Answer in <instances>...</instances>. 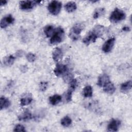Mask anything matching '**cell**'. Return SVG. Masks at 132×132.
<instances>
[{
	"instance_id": "cell-31",
	"label": "cell",
	"mask_w": 132,
	"mask_h": 132,
	"mask_svg": "<svg viewBox=\"0 0 132 132\" xmlns=\"http://www.w3.org/2000/svg\"><path fill=\"white\" fill-rule=\"evenodd\" d=\"M28 68H27V65H21V67H20V70H21V71L23 73H25L27 71Z\"/></svg>"
},
{
	"instance_id": "cell-10",
	"label": "cell",
	"mask_w": 132,
	"mask_h": 132,
	"mask_svg": "<svg viewBox=\"0 0 132 132\" xmlns=\"http://www.w3.org/2000/svg\"><path fill=\"white\" fill-rule=\"evenodd\" d=\"M121 122L118 119H112L108 124L107 129L109 131H116L120 126Z\"/></svg>"
},
{
	"instance_id": "cell-16",
	"label": "cell",
	"mask_w": 132,
	"mask_h": 132,
	"mask_svg": "<svg viewBox=\"0 0 132 132\" xmlns=\"http://www.w3.org/2000/svg\"><path fill=\"white\" fill-rule=\"evenodd\" d=\"M65 9L68 12H72L74 11L77 8L76 4L74 2H68L64 6Z\"/></svg>"
},
{
	"instance_id": "cell-3",
	"label": "cell",
	"mask_w": 132,
	"mask_h": 132,
	"mask_svg": "<svg viewBox=\"0 0 132 132\" xmlns=\"http://www.w3.org/2000/svg\"><path fill=\"white\" fill-rule=\"evenodd\" d=\"M84 28V25L81 23L74 24L71 28L69 33L70 37L74 41L77 40L79 38L80 34Z\"/></svg>"
},
{
	"instance_id": "cell-19",
	"label": "cell",
	"mask_w": 132,
	"mask_h": 132,
	"mask_svg": "<svg viewBox=\"0 0 132 132\" xmlns=\"http://www.w3.org/2000/svg\"><path fill=\"white\" fill-rule=\"evenodd\" d=\"M55 29L53 25H48L44 28V32L47 37H50L54 33Z\"/></svg>"
},
{
	"instance_id": "cell-7",
	"label": "cell",
	"mask_w": 132,
	"mask_h": 132,
	"mask_svg": "<svg viewBox=\"0 0 132 132\" xmlns=\"http://www.w3.org/2000/svg\"><path fill=\"white\" fill-rule=\"evenodd\" d=\"M14 22V19L11 14H8L3 17L0 23L1 27L2 28H5L9 25L12 24Z\"/></svg>"
},
{
	"instance_id": "cell-12",
	"label": "cell",
	"mask_w": 132,
	"mask_h": 132,
	"mask_svg": "<svg viewBox=\"0 0 132 132\" xmlns=\"http://www.w3.org/2000/svg\"><path fill=\"white\" fill-rule=\"evenodd\" d=\"M62 51L61 48L59 47L56 48L53 52L52 57L55 61H58L62 57Z\"/></svg>"
},
{
	"instance_id": "cell-9",
	"label": "cell",
	"mask_w": 132,
	"mask_h": 132,
	"mask_svg": "<svg viewBox=\"0 0 132 132\" xmlns=\"http://www.w3.org/2000/svg\"><path fill=\"white\" fill-rule=\"evenodd\" d=\"M115 42V38H111L107 40L103 45L102 50L105 53H109L112 49Z\"/></svg>"
},
{
	"instance_id": "cell-30",
	"label": "cell",
	"mask_w": 132,
	"mask_h": 132,
	"mask_svg": "<svg viewBox=\"0 0 132 132\" xmlns=\"http://www.w3.org/2000/svg\"><path fill=\"white\" fill-rule=\"evenodd\" d=\"M73 78V75H72L71 73H65L64 77H63V79L64 80L66 81H70Z\"/></svg>"
},
{
	"instance_id": "cell-5",
	"label": "cell",
	"mask_w": 132,
	"mask_h": 132,
	"mask_svg": "<svg viewBox=\"0 0 132 132\" xmlns=\"http://www.w3.org/2000/svg\"><path fill=\"white\" fill-rule=\"evenodd\" d=\"M62 4L60 2L57 1H53L51 2L47 6L48 11L53 15H56L60 12L61 9Z\"/></svg>"
},
{
	"instance_id": "cell-13",
	"label": "cell",
	"mask_w": 132,
	"mask_h": 132,
	"mask_svg": "<svg viewBox=\"0 0 132 132\" xmlns=\"http://www.w3.org/2000/svg\"><path fill=\"white\" fill-rule=\"evenodd\" d=\"M11 103L10 101L6 97L2 96L0 98V108L1 110L6 109L9 107Z\"/></svg>"
},
{
	"instance_id": "cell-1",
	"label": "cell",
	"mask_w": 132,
	"mask_h": 132,
	"mask_svg": "<svg viewBox=\"0 0 132 132\" xmlns=\"http://www.w3.org/2000/svg\"><path fill=\"white\" fill-rule=\"evenodd\" d=\"M104 29L103 26L100 25H96L93 30L90 31L84 38L82 42L87 45L95 42L97 38L102 36L103 34Z\"/></svg>"
},
{
	"instance_id": "cell-6",
	"label": "cell",
	"mask_w": 132,
	"mask_h": 132,
	"mask_svg": "<svg viewBox=\"0 0 132 132\" xmlns=\"http://www.w3.org/2000/svg\"><path fill=\"white\" fill-rule=\"evenodd\" d=\"M41 1H21L19 3L20 8L23 10H28L32 9L36 5L40 3Z\"/></svg>"
},
{
	"instance_id": "cell-8",
	"label": "cell",
	"mask_w": 132,
	"mask_h": 132,
	"mask_svg": "<svg viewBox=\"0 0 132 132\" xmlns=\"http://www.w3.org/2000/svg\"><path fill=\"white\" fill-rule=\"evenodd\" d=\"M67 70L68 67L66 65L62 63H58L56 65L54 70V72L56 76H60L63 74H65Z\"/></svg>"
},
{
	"instance_id": "cell-11",
	"label": "cell",
	"mask_w": 132,
	"mask_h": 132,
	"mask_svg": "<svg viewBox=\"0 0 132 132\" xmlns=\"http://www.w3.org/2000/svg\"><path fill=\"white\" fill-rule=\"evenodd\" d=\"M110 81V78L108 75L106 74H104L98 77L97 84L101 87H104Z\"/></svg>"
},
{
	"instance_id": "cell-23",
	"label": "cell",
	"mask_w": 132,
	"mask_h": 132,
	"mask_svg": "<svg viewBox=\"0 0 132 132\" xmlns=\"http://www.w3.org/2000/svg\"><path fill=\"white\" fill-rule=\"evenodd\" d=\"M71 123H72V120L68 116H65L61 120V124L62 126L64 127L69 126L71 124Z\"/></svg>"
},
{
	"instance_id": "cell-25",
	"label": "cell",
	"mask_w": 132,
	"mask_h": 132,
	"mask_svg": "<svg viewBox=\"0 0 132 132\" xmlns=\"http://www.w3.org/2000/svg\"><path fill=\"white\" fill-rule=\"evenodd\" d=\"M77 86V81L76 79H72L70 82H69V90H70L72 91H74L76 88Z\"/></svg>"
},
{
	"instance_id": "cell-32",
	"label": "cell",
	"mask_w": 132,
	"mask_h": 132,
	"mask_svg": "<svg viewBox=\"0 0 132 132\" xmlns=\"http://www.w3.org/2000/svg\"><path fill=\"white\" fill-rule=\"evenodd\" d=\"M23 54V52L21 50L18 51L16 53V57H21Z\"/></svg>"
},
{
	"instance_id": "cell-2",
	"label": "cell",
	"mask_w": 132,
	"mask_h": 132,
	"mask_svg": "<svg viewBox=\"0 0 132 132\" xmlns=\"http://www.w3.org/2000/svg\"><path fill=\"white\" fill-rule=\"evenodd\" d=\"M64 37V31L63 29L59 27L56 28L50 39V43L52 44H57L62 42Z\"/></svg>"
},
{
	"instance_id": "cell-21",
	"label": "cell",
	"mask_w": 132,
	"mask_h": 132,
	"mask_svg": "<svg viewBox=\"0 0 132 132\" xmlns=\"http://www.w3.org/2000/svg\"><path fill=\"white\" fill-rule=\"evenodd\" d=\"M83 95L86 97H90L92 95V88L91 86H86L83 89Z\"/></svg>"
},
{
	"instance_id": "cell-29",
	"label": "cell",
	"mask_w": 132,
	"mask_h": 132,
	"mask_svg": "<svg viewBox=\"0 0 132 132\" xmlns=\"http://www.w3.org/2000/svg\"><path fill=\"white\" fill-rule=\"evenodd\" d=\"M47 87V82L45 81H42L40 82L39 85L40 90L41 91H44L46 90Z\"/></svg>"
},
{
	"instance_id": "cell-33",
	"label": "cell",
	"mask_w": 132,
	"mask_h": 132,
	"mask_svg": "<svg viewBox=\"0 0 132 132\" xmlns=\"http://www.w3.org/2000/svg\"><path fill=\"white\" fill-rule=\"evenodd\" d=\"M7 3V1H2L1 2V6H3L5 5V4H6Z\"/></svg>"
},
{
	"instance_id": "cell-15",
	"label": "cell",
	"mask_w": 132,
	"mask_h": 132,
	"mask_svg": "<svg viewBox=\"0 0 132 132\" xmlns=\"http://www.w3.org/2000/svg\"><path fill=\"white\" fill-rule=\"evenodd\" d=\"M61 101V96L58 94H55L49 97L50 103L52 105H56Z\"/></svg>"
},
{
	"instance_id": "cell-34",
	"label": "cell",
	"mask_w": 132,
	"mask_h": 132,
	"mask_svg": "<svg viewBox=\"0 0 132 132\" xmlns=\"http://www.w3.org/2000/svg\"><path fill=\"white\" fill-rule=\"evenodd\" d=\"M123 30H124V31H129V30H130V29H129V28L128 27H127V26H125V27H124L123 28Z\"/></svg>"
},
{
	"instance_id": "cell-14",
	"label": "cell",
	"mask_w": 132,
	"mask_h": 132,
	"mask_svg": "<svg viewBox=\"0 0 132 132\" xmlns=\"http://www.w3.org/2000/svg\"><path fill=\"white\" fill-rule=\"evenodd\" d=\"M115 90H116L115 86L111 82V81H110L104 87V91L108 94H112L114 92Z\"/></svg>"
},
{
	"instance_id": "cell-26",
	"label": "cell",
	"mask_w": 132,
	"mask_h": 132,
	"mask_svg": "<svg viewBox=\"0 0 132 132\" xmlns=\"http://www.w3.org/2000/svg\"><path fill=\"white\" fill-rule=\"evenodd\" d=\"M27 60L30 62H34L36 59V55L31 53H28L26 56Z\"/></svg>"
},
{
	"instance_id": "cell-24",
	"label": "cell",
	"mask_w": 132,
	"mask_h": 132,
	"mask_svg": "<svg viewBox=\"0 0 132 132\" xmlns=\"http://www.w3.org/2000/svg\"><path fill=\"white\" fill-rule=\"evenodd\" d=\"M105 12V9L104 8H100L97 9L93 14V18L94 19H97L99 18L100 16L102 15Z\"/></svg>"
},
{
	"instance_id": "cell-17",
	"label": "cell",
	"mask_w": 132,
	"mask_h": 132,
	"mask_svg": "<svg viewBox=\"0 0 132 132\" xmlns=\"http://www.w3.org/2000/svg\"><path fill=\"white\" fill-rule=\"evenodd\" d=\"M15 57L13 55H9L4 58L3 63L6 66H11L14 63Z\"/></svg>"
},
{
	"instance_id": "cell-28",
	"label": "cell",
	"mask_w": 132,
	"mask_h": 132,
	"mask_svg": "<svg viewBox=\"0 0 132 132\" xmlns=\"http://www.w3.org/2000/svg\"><path fill=\"white\" fill-rule=\"evenodd\" d=\"M13 131H26V130H25V127L23 126V125H21V124H18V125H16L14 129H13Z\"/></svg>"
},
{
	"instance_id": "cell-20",
	"label": "cell",
	"mask_w": 132,
	"mask_h": 132,
	"mask_svg": "<svg viewBox=\"0 0 132 132\" xmlns=\"http://www.w3.org/2000/svg\"><path fill=\"white\" fill-rule=\"evenodd\" d=\"M131 88V81H126L121 85V90L123 92H126L130 90Z\"/></svg>"
},
{
	"instance_id": "cell-22",
	"label": "cell",
	"mask_w": 132,
	"mask_h": 132,
	"mask_svg": "<svg viewBox=\"0 0 132 132\" xmlns=\"http://www.w3.org/2000/svg\"><path fill=\"white\" fill-rule=\"evenodd\" d=\"M32 101V98L31 97L29 96H25V97L21 98L20 105L22 106H26V105L30 104Z\"/></svg>"
},
{
	"instance_id": "cell-18",
	"label": "cell",
	"mask_w": 132,
	"mask_h": 132,
	"mask_svg": "<svg viewBox=\"0 0 132 132\" xmlns=\"http://www.w3.org/2000/svg\"><path fill=\"white\" fill-rule=\"evenodd\" d=\"M32 114L28 111H25L18 116V119L20 121H28L32 119Z\"/></svg>"
},
{
	"instance_id": "cell-27",
	"label": "cell",
	"mask_w": 132,
	"mask_h": 132,
	"mask_svg": "<svg viewBox=\"0 0 132 132\" xmlns=\"http://www.w3.org/2000/svg\"><path fill=\"white\" fill-rule=\"evenodd\" d=\"M73 91H71L70 90H68L67 92L65 93L64 95V97L65 99V101L67 102H70L72 100V94Z\"/></svg>"
},
{
	"instance_id": "cell-4",
	"label": "cell",
	"mask_w": 132,
	"mask_h": 132,
	"mask_svg": "<svg viewBox=\"0 0 132 132\" xmlns=\"http://www.w3.org/2000/svg\"><path fill=\"white\" fill-rule=\"evenodd\" d=\"M125 13L123 11L116 8L111 13L110 16V20L113 23H117L125 19Z\"/></svg>"
}]
</instances>
